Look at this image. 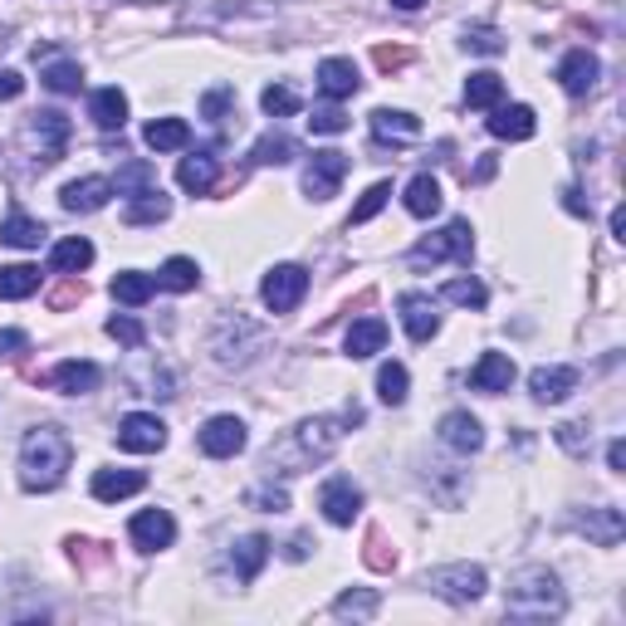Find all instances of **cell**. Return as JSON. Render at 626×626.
Segmentation results:
<instances>
[{
    "mask_svg": "<svg viewBox=\"0 0 626 626\" xmlns=\"http://www.w3.org/2000/svg\"><path fill=\"white\" fill-rule=\"evenodd\" d=\"M362 411L348 407L342 417H313V421H299L294 431H289L285 446L269 450V470L275 474H299L309 466H318V460H328L333 450L342 446V436H348V426H358Z\"/></svg>",
    "mask_w": 626,
    "mask_h": 626,
    "instance_id": "obj_1",
    "label": "cell"
},
{
    "mask_svg": "<svg viewBox=\"0 0 626 626\" xmlns=\"http://www.w3.org/2000/svg\"><path fill=\"white\" fill-rule=\"evenodd\" d=\"M563 607H568L563 582L549 568H519L509 578V588H504V612L519 622H553L563 617Z\"/></svg>",
    "mask_w": 626,
    "mask_h": 626,
    "instance_id": "obj_2",
    "label": "cell"
},
{
    "mask_svg": "<svg viewBox=\"0 0 626 626\" xmlns=\"http://www.w3.org/2000/svg\"><path fill=\"white\" fill-rule=\"evenodd\" d=\"M69 460H74V446H69V436L59 426H35L25 436V446H20V484L25 490H55L59 480H64Z\"/></svg>",
    "mask_w": 626,
    "mask_h": 626,
    "instance_id": "obj_3",
    "label": "cell"
},
{
    "mask_svg": "<svg viewBox=\"0 0 626 626\" xmlns=\"http://www.w3.org/2000/svg\"><path fill=\"white\" fill-rule=\"evenodd\" d=\"M260 348H265V328L250 323L245 313H226L216 323V333H210V352H216L220 368H245Z\"/></svg>",
    "mask_w": 626,
    "mask_h": 626,
    "instance_id": "obj_4",
    "label": "cell"
},
{
    "mask_svg": "<svg viewBox=\"0 0 626 626\" xmlns=\"http://www.w3.org/2000/svg\"><path fill=\"white\" fill-rule=\"evenodd\" d=\"M470 250H474V240H470V220H450L446 230H436V236L417 240L407 260H411V269L441 265V260H460V265H470Z\"/></svg>",
    "mask_w": 626,
    "mask_h": 626,
    "instance_id": "obj_5",
    "label": "cell"
},
{
    "mask_svg": "<svg viewBox=\"0 0 626 626\" xmlns=\"http://www.w3.org/2000/svg\"><path fill=\"white\" fill-rule=\"evenodd\" d=\"M426 588L436 592V598L456 602V607H470V602H480V592L490 588V582H484L480 563H446V568L426 573Z\"/></svg>",
    "mask_w": 626,
    "mask_h": 626,
    "instance_id": "obj_6",
    "label": "cell"
},
{
    "mask_svg": "<svg viewBox=\"0 0 626 626\" xmlns=\"http://www.w3.org/2000/svg\"><path fill=\"white\" fill-rule=\"evenodd\" d=\"M69 118L59 113V108H45V113H29V128H25V137H29V147H35V161L39 167H55L59 157H64V147H69Z\"/></svg>",
    "mask_w": 626,
    "mask_h": 626,
    "instance_id": "obj_7",
    "label": "cell"
},
{
    "mask_svg": "<svg viewBox=\"0 0 626 626\" xmlns=\"http://www.w3.org/2000/svg\"><path fill=\"white\" fill-rule=\"evenodd\" d=\"M304 294H309V275L299 265H275L265 275V285H260V299H265L269 313H294L304 304Z\"/></svg>",
    "mask_w": 626,
    "mask_h": 626,
    "instance_id": "obj_8",
    "label": "cell"
},
{
    "mask_svg": "<svg viewBox=\"0 0 626 626\" xmlns=\"http://www.w3.org/2000/svg\"><path fill=\"white\" fill-rule=\"evenodd\" d=\"M318 509H323V519L328 523L348 529V523L362 514V490L348 480V474H333V480L323 484V494H318Z\"/></svg>",
    "mask_w": 626,
    "mask_h": 626,
    "instance_id": "obj_9",
    "label": "cell"
},
{
    "mask_svg": "<svg viewBox=\"0 0 626 626\" xmlns=\"http://www.w3.org/2000/svg\"><path fill=\"white\" fill-rule=\"evenodd\" d=\"M118 446L133 450V456H153V450L167 446V426H161L153 411H133V417L118 421Z\"/></svg>",
    "mask_w": 626,
    "mask_h": 626,
    "instance_id": "obj_10",
    "label": "cell"
},
{
    "mask_svg": "<svg viewBox=\"0 0 626 626\" xmlns=\"http://www.w3.org/2000/svg\"><path fill=\"white\" fill-rule=\"evenodd\" d=\"M196 441H201V450H206L210 460H230V456L245 450V421L240 417H210Z\"/></svg>",
    "mask_w": 626,
    "mask_h": 626,
    "instance_id": "obj_11",
    "label": "cell"
},
{
    "mask_svg": "<svg viewBox=\"0 0 626 626\" xmlns=\"http://www.w3.org/2000/svg\"><path fill=\"white\" fill-rule=\"evenodd\" d=\"M573 529L588 533V539L602 543V549H617L622 533H626V519H622V509H612V504H592V509L573 514Z\"/></svg>",
    "mask_w": 626,
    "mask_h": 626,
    "instance_id": "obj_12",
    "label": "cell"
},
{
    "mask_svg": "<svg viewBox=\"0 0 626 626\" xmlns=\"http://www.w3.org/2000/svg\"><path fill=\"white\" fill-rule=\"evenodd\" d=\"M342 177H348V157L342 153H313L309 171H304V191L313 201H328V196H338Z\"/></svg>",
    "mask_w": 626,
    "mask_h": 626,
    "instance_id": "obj_13",
    "label": "cell"
},
{
    "mask_svg": "<svg viewBox=\"0 0 626 626\" xmlns=\"http://www.w3.org/2000/svg\"><path fill=\"white\" fill-rule=\"evenodd\" d=\"M128 533H133V543L143 553H161V549H171V539H177V519H171L167 509H143L133 523H128Z\"/></svg>",
    "mask_w": 626,
    "mask_h": 626,
    "instance_id": "obj_14",
    "label": "cell"
},
{
    "mask_svg": "<svg viewBox=\"0 0 626 626\" xmlns=\"http://www.w3.org/2000/svg\"><path fill=\"white\" fill-rule=\"evenodd\" d=\"M598 74H602V64H598L592 49H573V55H563V64H558V84H563V94H573V98L592 94V88H598Z\"/></svg>",
    "mask_w": 626,
    "mask_h": 626,
    "instance_id": "obj_15",
    "label": "cell"
},
{
    "mask_svg": "<svg viewBox=\"0 0 626 626\" xmlns=\"http://www.w3.org/2000/svg\"><path fill=\"white\" fill-rule=\"evenodd\" d=\"M108 196H113V181L108 177H84V181H69L59 191V206L74 210V216H88V210H104Z\"/></svg>",
    "mask_w": 626,
    "mask_h": 626,
    "instance_id": "obj_16",
    "label": "cell"
},
{
    "mask_svg": "<svg viewBox=\"0 0 626 626\" xmlns=\"http://www.w3.org/2000/svg\"><path fill=\"white\" fill-rule=\"evenodd\" d=\"M470 387L484 392V397L509 392L514 387V358H504V352H484V358L470 368Z\"/></svg>",
    "mask_w": 626,
    "mask_h": 626,
    "instance_id": "obj_17",
    "label": "cell"
},
{
    "mask_svg": "<svg viewBox=\"0 0 626 626\" xmlns=\"http://www.w3.org/2000/svg\"><path fill=\"white\" fill-rule=\"evenodd\" d=\"M529 392H533V401H543V407H558V401H568L573 392H578V372L573 368H533Z\"/></svg>",
    "mask_w": 626,
    "mask_h": 626,
    "instance_id": "obj_18",
    "label": "cell"
},
{
    "mask_svg": "<svg viewBox=\"0 0 626 626\" xmlns=\"http://www.w3.org/2000/svg\"><path fill=\"white\" fill-rule=\"evenodd\" d=\"M401 323H407L411 342H431L441 333V313L426 294H401Z\"/></svg>",
    "mask_w": 626,
    "mask_h": 626,
    "instance_id": "obj_19",
    "label": "cell"
},
{
    "mask_svg": "<svg viewBox=\"0 0 626 626\" xmlns=\"http://www.w3.org/2000/svg\"><path fill=\"white\" fill-rule=\"evenodd\" d=\"M441 446L456 450V456H474V450L484 446V431L480 421L470 417V411H450L446 421H441Z\"/></svg>",
    "mask_w": 626,
    "mask_h": 626,
    "instance_id": "obj_20",
    "label": "cell"
},
{
    "mask_svg": "<svg viewBox=\"0 0 626 626\" xmlns=\"http://www.w3.org/2000/svg\"><path fill=\"white\" fill-rule=\"evenodd\" d=\"M358 88H362V79H358V64H352V59H323L318 64V94L323 98L338 104V98H352Z\"/></svg>",
    "mask_w": 626,
    "mask_h": 626,
    "instance_id": "obj_21",
    "label": "cell"
},
{
    "mask_svg": "<svg viewBox=\"0 0 626 626\" xmlns=\"http://www.w3.org/2000/svg\"><path fill=\"white\" fill-rule=\"evenodd\" d=\"M533 128H539V118H533L529 104H509V108H494L490 118V133L504 137V143H529Z\"/></svg>",
    "mask_w": 626,
    "mask_h": 626,
    "instance_id": "obj_22",
    "label": "cell"
},
{
    "mask_svg": "<svg viewBox=\"0 0 626 626\" xmlns=\"http://www.w3.org/2000/svg\"><path fill=\"white\" fill-rule=\"evenodd\" d=\"M55 382L59 392H69V397H88V392H98V382H104V372H98V362H79V358H69V362H59L55 368Z\"/></svg>",
    "mask_w": 626,
    "mask_h": 626,
    "instance_id": "obj_23",
    "label": "cell"
},
{
    "mask_svg": "<svg viewBox=\"0 0 626 626\" xmlns=\"http://www.w3.org/2000/svg\"><path fill=\"white\" fill-rule=\"evenodd\" d=\"M265 558H269V539H265V533H245V539L230 549V568H236L240 582H255L260 568H265Z\"/></svg>",
    "mask_w": 626,
    "mask_h": 626,
    "instance_id": "obj_24",
    "label": "cell"
},
{
    "mask_svg": "<svg viewBox=\"0 0 626 626\" xmlns=\"http://www.w3.org/2000/svg\"><path fill=\"white\" fill-rule=\"evenodd\" d=\"M372 133H377L382 143H417L421 118L401 113V108H377V113H372Z\"/></svg>",
    "mask_w": 626,
    "mask_h": 626,
    "instance_id": "obj_25",
    "label": "cell"
},
{
    "mask_svg": "<svg viewBox=\"0 0 626 626\" xmlns=\"http://www.w3.org/2000/svg\"><path fill=\"white\" fill-rule=\"evenodd\" d=\"M143 484H147L143 470H98L94 474V499L118 504V499H128V494H137Z\"/></svg>",
    "mask_w": 626,
    "mask_h": 626,
    "instance_id": "obj_26",
    "label": "cell"
},
{
    "mask_svg": "<svg viewBox=\"0 0 626 626\" xmlns=\"http://www.w3.org/2000/svg\"><path fill=\"white\" fill-rule=\"evenodd\" d=\"M88 118H94L104 133L123 128L128 123V94H123V88H98V94L88 98Z\"/></svg>",
    "mask_w": 626,
    "mask_h": 626,
    "instance_id": "obj_27",
    "label": "cell"
},
{
    "mask_svg": "<svg viewBox=\"0 0 626 626\" xmlns=\"http://www.w3.org/2000/svg\"><path fill=\"white\" fill-rule=\"evenodd\" d=\"M387 348V323L382 318H358L348 328V358H372Z\"/></svg>",
    "mask_w": 626,
    "mask_h": 626,
    "instance_id": "obj_28",
    "label": "cell"
},
{
    "mask_svg": "<svg viewBox=\"0 0 626 626\" xmlns=\"http://www.w3.org/2000/svg\"><path fill=\"white\" fill-rule=\"evenodd\" d=\"M143 137H147V147H153V153H181V147L191 143V128L181 123V118H153Z\"/></svg>",
    "mask_w": 626,
    "mask_h": 626,
    "instance_id": "obj_29",
    "label": "cell"
},
{
    "mask_svg": "<svg viewBox=\"0 0 626 626\" xmlns=\"http://www.w3.org/2000/svg\"><path fill=\"white\" fill-rule=\"evenodd\" d=\"M216 177H220V167H216V157H210V153H196V157H186L177 167V181L186 191H196V196H206V191L216 186Z\"/></svg>",
    "mask_w": 626,
    "mask_h": 626,
    "instance_id": "obj_30",
    "label": "cell"
},
{
    "mask_svg": "<svg viewBox=\"0 0 626 626\" xmlns=\"http://www.w3.org/2000/svg\"><path fill=\"white\" fill-rule=\"evenodd\" d=\"M39 240H45V226L29 216H20V210H10L5 220H0V245H15V250H39Z\"/></svg>",
    "mask_w": 626,
    "mask_h": 626,
    "instance_id": "obj_31",
    "label": "cell"
},
{
    "mask_svg": "<svg viewBox=\"0 0 626 626\" xmlns=\"http://www.w3.org/2000/svg\"><path fill=\"white\" fill-rule=\"evenodd\" d=\"M407 210H411L417 220H426V216H436V210H441V181L431 177V171L411 177V186H407Z\"/></svg>",
    "mask_w": 626,
    "mask_h": 626,
    "instance_id": "obj_32",
    "label": "cell"
},
{
    "mask_svg": "<svg viewBox=\"0 0 626 626\" xmlns=\"http://www.w3.org/2000/svg\"><path fill=\"white\" fill-rule=\"evenodd\" d=\"M49 265H55L59 275H79V269L94 265V245H88L84 236H69V240H59V245H55Z\"/></svg>",
    "mask_w": 626,
    "mask_h": 626,
    "instance_id": "obj_33",
    "label": "cell"
},
{
    "mask_svg": "<svg viewBox=\"0 0 626 626\" xmlns=\"http://www.w3.org/2000/svg\"><path fill=\"white\" fill-rule=\"evenodd\" d=\"M377 607H382V598L372 588H352V592H342V598L333 602V617L338 622H368V617H377Z\"/></svg>",
    "mask_w": 626,
    "mask_h": 626,
    "instance_id": "obj_34",
    "label": "cell"
},
{
    "mask_svg": "<svg viewBox=\"0 0 626 626\" xmlns=\"http://www.w3.org/2000/svg\"><path fill=\"white\" fill-rule=\"evenodd\" d=\"M157 294V279L153 275H137V269H123V275L113 279V299L128 309H143L147 299Z\"/></svg>",
    "mask_w": 626,
    "mask_h": 626,
    "instance_id": "obj_35",
    "label": "cell"
},
{
    "mask_svg": "<svg viewBox=\"0 0 626 626\" xmlns=\"http://www.w3.org/2000/svg\"><path fill=\"white\" fill-rule=\"evenodd\" d=\"M167 216H171V201L161 196L157 186L128 201V226H157V220H167Z\"/></svg>",
    "mask_w": 626,
    "mask_h": 626,
    "instance_id": "obj_36",
    "label": "cell"
},
{
    "mask_svg": "<svg viewBox=\"0 0 626 626\" xmlns=\"http://www.w3.org/2000/svg\"><path fill=\"white\" fill-rule=\"evenodd\" d=\"M157 285H161V289H171V294H186V289H196V285H201V269H196V260H186V255H171L167 265H161Z\"/></svg>",
    "mask_w": 626,
    "mask_h": 626,
    "instance_id": "obj_37",
    "label": "cell"
},
{
    "mask_svg": "<svg viewBox=\"0 0 626 626\" xmlns=\"http://www.w3.org/2000/svg\"><path fill=\"white\" fill-rule=\"evenodd\" d=\"M250 157H255L260 167H285V161L299 157V143H294L289 133H265V137L255 143V153H250Z\"/></svg>",
    "mask_w": 626,
    "mask_h": 626,
    "instance_id": "obj_38",
    "label": "cell"
},
{
    "mask_svg": "<svg viewBox=\"0 0 626 626\" xmlns=\"http://www.w3.org/2000/svg\"><path fill=\"white\" fill-rule=\"evenodd\" d=\"M157 186V167L153 161H128V167H118V196H143V191H153Z\"/></svg>",
    "mask_w": 626,
    "mask_h": 626,
    "instance_id": "obj_39",
    "label": "cell"
},
{
    "mask_svg": "<svg viewBox=\"0 0 626 626\" xmlns=\"http://www.w3.org/2000/svg\"><path fill=\"white\" fill-rule=\"evenodd\" d=\"M35 289H39L35 265H5L0 269V299H29Z\"/></svg>",
    "mask_w": 626,
    "mask_h": 626,
    "instance_id": "obj_40",
    "label": "cell"
},
{
    "mask_svg": "<svg viewBox=\"0 0 626 626\" xmlns=\"http://www.w3.org/2000/svg\"><path fill=\"white\" fill-rule=\"evenodd\" d=\"M499 98H504L499 74H470L466 79V104L470 108H499Z\"/></svg>",
    "mask_w": 626,
    "mask_h": 626,
    "instance_id": "obj_41",
    "label": "cell"
},
{
    "mask_svg": "<svg viewBox=\"0 0 626 626\" xmlns=\"http://www.w3.org/2000/svg\"><path fill=\"white\" fill-rule=\"evenodd\" d=\"M407 387H411L407 368H401V362H382V372H377V397L387 401V407H401V401H407Z\"/></svg>",
    "mask_w": 626,
    "mask_h": 626,
    "instance_id": "obj_42",
    "label": "cell"
},
{
    "mask_svg": "<svg viewBox=\"0 0 626 626\" xmlns=\"http://www.w3.org/2000/svg\"><path fill=\"white\" fill-rule=\"evenodd\" d=\"M45 84L55 88V94H79V88H84V69H79L74 59H55V64L45 69Z\"/></svg>",
    "mask_w": 626,
    "mask_h": 626,
    "instance_id": "obj_43",
    "label": "cell"
},
{
    "mask_svg": "<svg viewBox=\"0 0 626 626\" xmlns=\"http://www.w3.org/2000/svg\"><path fill=\"white\" fill-rule=\"evenodd\" d=\"M387 196H392V181H372V186L362 191V201L352 206V226H368V220L387 206Z\"/></svg>",
    "mask_w": 626,
    "mask_h": 626,
    "instance_id": "obj_44",
    "label": "cell"
},
{
    "mask_svg": "<svg viewBox=\"0 0 626 626\" xmlns=\"http://www.w3.org/2000/svg\"><path fill=\"white\" fill-rule=\"evenodd\" d=\"M446 299H450V304H460V309H484V304H490V289H484L480 279H450Z\"/></svg>",
    "mask_w": 626,
    "mask_h": 626,
    "instance_id": "obj_45",
    "label": "cell"
},
{
    "mask_svg": "<svg viewBox=\"0 0 626 626\" xmlns=\"http://www.w3.org/2000/svg\"><path fill=\"white\" fill-rule=\"evenodd\" d=\"M260 108H265L269 118H289V113H299V94L285 84H269L265 94H260Z\"/></svg>",
    "mask_w": 626,
    "mask_h": 626,
    "instance_id": "obj_46",
    "label": "cell"
},
{
    "mask_svg": "<svg viewBox=\"0 0 626 626\" xmlns=\"http://www.w3.org/2000/svg\"><path fill=\"white\" fill-rule=\"evenodd\" d=\"M553 436H558V446L568 450V456H588V446H592L588 421H563V426L553 431Z\"/></svg>",
    "mask_w": 626,
    "mask_h": 626,
    "instance_id": "obj_47",
    "label": "cell"
},
{
    "mask_svg": "<svg viewBox=\"0 0 626 626\" xmlns=\"http://www.w3.org/2000/svg\"><path fill=\"white\" fill-rule=\"evenodd\" d=\"M309 128H313V133H323V137H333V133H348V113H342L338 104H328V108H313Z\"/></svg>",
    "mask_w": 626,
    "mask_h": 626,
    "instance_id": "obj_48",
    "label": "cell"
},
{
    "mask_svg": "<svg viewBox=\"0 0 626 626\" xmlns=\"http://www.w3.org/2000/svg\"><path fill=\"white\" fill-rule=\"evenodd\" d=\"M108 338H118L123 348H143L147 342V333H143V323L137 318H128V313H118V318H108Z\"/></svg>",
    "mask_w": 626,
    "mask_h": 626,
    "instance_id": "obj_49",
    "label": "cell"
},
{
    "mask_svg": "<svg viewBox=\"0 0 626 626\" xmlns=\"http://www.w3.org/2000/svg\"><path fill=\"white\" fill-rule=\"evenodd\" d=\"M230 104H236V88H210V94L201 98V113H206V123H226Z\"/></svg>",
    "mask_w": 626,
    "mask_h": 626,
    "instance_id": "obj_50",
    "label": "cell"
},
{
    "mask_svg": "<svg viewBox=\"0 0 626 626\" xmlns=\"http://www.w3.org/2000/svg\"><path fill=\"white\" fill-rule=\"evenodd\" d=\"M466 49L470 55H504V39L494 35L490 25H474V29H466Z\"/></svg>",
    "mask_w": 626,
    "mask_h": 626,
    "instance_id": "obj_51",
    "label": "cell"
},
{
    "mask_svg": "<svg viewBox=\"0 0 626 626\" xmlns=\"http://www.w3.org/2000/svg\"><path fill=\"white\" fill-rule=\"evenodd\" d=\"M250 504H260L265 514H285V509H289V494H285V490H269V484H260V490H250Z\"/></svg>",
    "mask_w": 626,
    "mask_h": 626,
    "instance_id": "obj_52",
    "label": "cell"
},
{
    "mask_svg": "<svg viewBox=\"0 0 626 626\" xmlns=\"http://www.w3.org/2000/svg\"><path fill=\"white\" fill-rule=\"evenodd\" d=\"M368 563H372L377 573H392V568H397V553H387V539H382V533H372V539H368Z\"/></svg>",
    "mask_w": 626,
    "mask_h": 626,
    "instance_id": "obj_53",
    "label": "cell"
},
{
    "mask_svg": "<svg viewBox=\"0 0 626 626\" xmlns=\"http://www.w3.org/2000/svg\"><path fill=\"white\" fill-rule=\"evenodd\" d=\"M25 348H29V338H25L20 328H5V333H0V358H20Z\"/></svg>",
    "mask_w": 626,
    "mask_h": 626,
    "instance_id": "obj_54",
    "label": "cell"
},
{
    "mask_svg": "<svg viewBox=\"0 0 626 626\" xmlns=\"http://www.w3.org/2000/svg\"><path fill=\"white\" fill-rule=\"evenodd\" d=\"M25 94V79L15 74V69H0V104H5V98H20Z\"/></svg>",
    "mask_w": 626,
    "mask_h": 626,
    "instance_id": "obj_55",
    "label": "cell"
},
{
    "mask_svg": "<svg viewBox=\"0 0 626 626\" xmlns=\"http://www.w3.org/2000/svg\"><path fill=\"white\" fill-rule=\"evenodd\" d=\"M607 466L617 474H626V441H612V446H607Z\"/></svg>",
    "mask_w": 626,
    "mask_h": 626,
    "instance_id": "obj_56",
    "label": "cell"
},
{
    "mask_svg": "<svg viewBox=\"0 0 626 626\" xmlns=\"http://www.w3.org/2000/svg\"><path fill=\"white\" fill-rule=\"evenodd\" d=\"M563 206H568L573 216H592V206H588V201H582V196H578V191H573V186L563 191Z\"/></svg>",
    "mask_w": 626,
    "mask_h": 626,
    "instance_id": "obj_57",
    "label": "cell"
},
{
    "mask_svg": "<svg viewBox=\"0 0 626 626\" xmlns=\"http://www.w3.org/2000/svg\"><path fill=\"white\" fill-rule=\"evenodd\" d=\"M377 64L382 69H397V64H407V55H401V49H377Z\"/></svg>",
    "mask_w": 626,
    "mask_h": 626,
    "instance_id": "obj_58",
    "label": "cell"
},
{
    "mask_svg": "<svg viewBox=\"0 0 626 626\" xmlns=\"http://www.w3.org/2000/svg\"><path fill=\"white\" fill-rule=\"evenodd\" d=\"M285 558H294V563H299V558H309V539H304V533H299V539L285 549Z\"/></svg>",
    "mask_w": 626,
    "mask_h": 626,
    "instance_id": "obj_59",
    "label": "cell"
},
{
    "mask_svg": "<svg viewBox=\"0 0 626 626\" xmlns=\"http://www.w3.org/2000/svg\"><path fill=\"white\" fill-rule=\"evenodd\" d=\"M494 167H499L494 157H480V167H474V181H490V177H494Z\"/></svg>",
    "mask_w": 626,
    "mask_h": 626,
    "instance_id": "obj_60",
    "label": "cell"
},
{
    "mask_svg": "<svg viewBox=\"0 0 626 626\" xmlns=\"http://www.w3.org/2000/svg\"><path fill=\"white\" fill-rule=\"evenodd\" d=\"M612 236H617V240H626V210H622V206L612 210Z\"/></svg>",
    "mask_w": 626,
    "mask_h": 626,
    "instance_id": "obj_61",
    "label": "cell"
},
{
    "mask_svg": "<svg viewBox=\"0 0 626 626\" xmlns=\"http://www.w3.org/2000/svg\"><path fill=\"white\" fill-rule=\"evenodd\" d=\"M392 5H397V10H421L426 0H392Z\"/></svg>",
    "mask_w": 626,
    "mask_h": 626,
    "instance_id": "obj_62",
    "label": "cell"
}]
</instances>
